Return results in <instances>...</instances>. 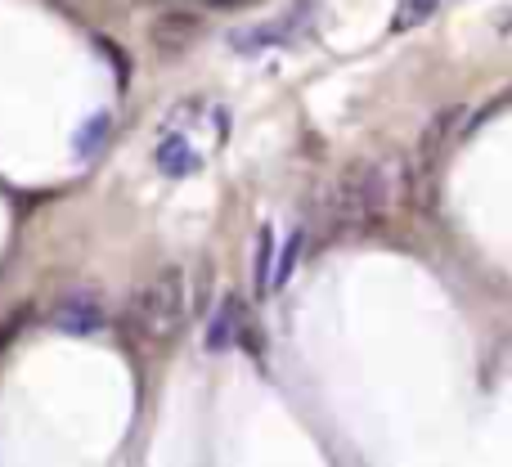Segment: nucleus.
I'll return each mask as SVG.
<instances>
[{
	"mask_svg": "<svg viewBox=\"0 0 512 467\" xmlns=\"http://www.w3.org/2000/svg\"><path fill=\"white\" fill-rule=\"evenodd\" d=\"M234 315H239V301L225 297L221 310H216V319H212V328H207V346H212V351H225V346L234 342Z\"/></svg>",
	"mask_w": 512,
	"mask_h": 467,
	"instance_id": "nucleus-6",
	"label": "nucleus"
},
{
	"mask_svg": "<svg viewBox=\"0 0 512 467\" xmlns=\"http://www.w3.org/2000/svg\"><path fill=\"white\" fill-rule=\"evenodd\" d=\"M297 252H301V234H288V247H283L279 265H274V274H270V288H283V283L292 279V265H297Z\"/></svg>",
	"mask_w": 512,
	"mask_h": 467,
	"instance_id": "nucleus-7",
	"label": "nucleus"
},
{
	"mask_svg": "<svg viewBox=\"0 0 512 467\" xmlns=\"http://www.w3.org/2000/svg\"><path fill=\"white\" fill-rule=\"evenodd\" d=\"M463 104H445L441 113H432V122L423 126V135H418V167H423V176H432L436 162H441V153L450 149L454 131L463 126Z\"/></svg>",
	"mask_w": 512,
	"mask_h": 467,
	"instance_id": "nucleus-3",
	"label": "nucleus"
},
{
	"mask_svg": "<svg viewBox=\"0 0 512 467\" xmlns=\"http://www.w3.org/2000/svg\"><path fill=\"white\" fill-rule=\"evenodd\" d=\"M189 319V279L180 265H162L131 301V328L144 346H167Z\"/></svg>",
	"mask_w": 512,
	"mask_h": 467,
	"instance_id": "nucleus-2",
	"label": "nucleus"
},
{
	"mask_svg": "<svg viewBox=\"0 0 512 467\" xmlns=\"http://www.w3.org/2000/svg\"><path fill=\"white\" fill-rule=\"evenodd\" d=\"M400 198H405V171L396 162H351L333 189L337 225H355V230L382 225Z\"/></svg>",
	"mask_w": 512,
	"mask_h": 467,
	"instance_id": "nucleus-1",
	"label": "nucleus"
},
{
	"mask_svg": "<svg viewBox=\"0 0 512 467\" xmlns=\"http://www.w3.org/2000/svg\"><path fill=\"white\" fill-rule=\"evenodd\" d=\"M104 324H108V310L95 292H72V297H63L59 310H54V328H59V333H72V337H90Z\"/></svg>",
	"mask_w": 512,
	"mask_h": 467,
	"instance_id": "nucleus-4",
	"label": "nucleus"
},
{
	"mask_svg": "<svg viewBox=\"0 0 512 467\" xmlns=\"http://www.w3.org/2000/svg\"><path fill=\"white\" fill-rule=\"evenodd\" d=\"M256 270H261V283L270 288V279H265V270H270V230H261V247H256Z\"/></svg>",
	"mask_w": 512,
	"mask_h": 467,
	"instance_id": "nucleus-9",
	"label": "nucleus"
},
{
	"mask_svg": "<svg viewBox=\"0 0 512 467\" xmlns=\"http://www.w3.org/2000/svg\"><path fill=\"white\" fill-rule=\"evenodd\" d=\"M149 41H153V50H158L162 59H180V54L198 41V18L194 14H180V9H176V14L153 18Z\"/></svg>",
	"mask_w": 512,
	"mask_h": 467,
	"instance_id": "nucleus-5",
	"label": "nucleus"
},
{
	"mask_svg": "<svg viewBox=\"0 0 512 467\" xmlns=\"http://www.w3.org/2000/svg\"><path fill=\"white\" fill-rule=\"evenodd\" d=\"M432 0H409V5L396 9V32H405V27H418L423 18H432Z\"/></svg>",
	"mask_w": 512,
	"mask_h": 467,
	"instance_id": "nucleus-8",
	"label": "nucleus"
}]
</instances>
